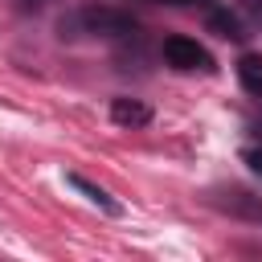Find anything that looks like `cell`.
<instances>
[{
	"mask_svg": "<svg viewBox=\"0 0 262 262\" xmlns=\"http://www.w3.org/2000/svg\"><path fill=\"white\" fill-rule=\"evenodd\" d=\"M164 61L172 66V70H180V74H213L217 66H213V53L201 45V41H192V37H168L164 41Z\"/></svg>",
	"mask_w": 262,
	"mask_h": 262,
	"instance_id": "1",
	"label": "cell"
},
{
	"mask_svg": "<svg viewBox=\"0 0 262 262\" xmlns=\"http://www.w3.org/2000/svg\"><path fill=\"white\" fill-rule=\"evenodd\" d=\"M78 25L86 33H98V37H135L139 33V20L119 12V8H86L78 16Z\"/></svg>",
	"mask_w": 262,
	"mask_h": 262,
	"instance_id": "2",
	"label": "cell"
},
{
	"mask_svg": "<svg viewBox=\"0 0 262 262\" xmlns=\"http://www.w3.org/2000/svg\"><path fill=\"white\" fill-rule=\"evenodd\" d=\"M111 123H119V127H147L151 123V106L147 102H139V98H111Z\"/></svg>",
	"mask_w": 262,
	"mask_h": 262,
	"instance_id": "3",
	"label": "cell"
},
{
	"mask_svg": "<svg viewBox=\"0 0 262 262\" xmlns=\"http://www.w3.org/2000/svg\"><path fill=\"white\" fill-rule=\"evenodd\" d=\"M221 209H229V213H237V217H246V221L262 225V201H258V196H250V192H242V188L221 192Z\"/></svg>",
	"mask_w": 262,
	"mask_h": 262,
	"instance_id": "4",
	"label": "cell"
},
{
	"mask_svg": "<svg viewBox=\"0 0 262 262\" xmlns=\"http://www.w3.org/2000/svg\"><path fill=\"white\" fill-rule=\"evenodd\" d=\"M205 20L221 33V37H233V41H242L246 33H242V25H237V16L233 12H225L221 4H213V0H205Z\"/></svg>",
	"mask_w": 262,
	"mask_h": 262,
	"instance_id": "5",
	"label": "cell"
},
{
	"mask_svg": "<svg viewBox=\"0 0 262 262\" xmlns=\"http://www.w3.org/2000/svg\"><path fill=\"white\" fill-rule=\"evenodd\" d=\"M66 180H70V184H74L78 192H86V201H94L98 209H106V213H119V201H111V192H106V188L90 184V180H86V176H78V172H70Z\"/></svg>",
	"mask_w": 262,
	"mask_h": 262,
	"instance_id": "6",
	"label": "cell"
},
{
	"mask_svg": "<svg viewBox=\"0 0 262 262\" xmlns=\"http://www.w3.org/2000/svg\"><path fill=\"white\" fill-rule=\"evenodd\" d=\"M237 82L250 90V94H262V53H246L237 61Z\"/></svg>",
	"mask_w": 262,
	"mask_h": 262,
	"instance_id": "7",
	"label": "cell"
},
{
	"mask_svg": "<svg viewBox=\"0 0 262 262\" xmlns=\"http://www.w3.org/2000/svg\"><path fill=\"white\" fill-rule=\"evenodd\" d=\"M242 160L250 164V172H254V176H262V147H246V151H242Z\"/></svg>",
	"mask_w": 262,
	"mask_h": 262,
	"instance_id": "8",
	"label": "cell"
},
{
	"mask_svg": "<svg viewBox=\"0 0 262 262\" xmlns=\"http://www.w3.org/2000/svg\"><path fill=\"white\" fill-rule=\"evenodd\" d=\"M25 4H45V0H25Z\"/></svg>",
	"mask_w": 262,
	"mask_h": 262,
	"instance_id": "9",
	"label": "cell"
}]
</instances>
